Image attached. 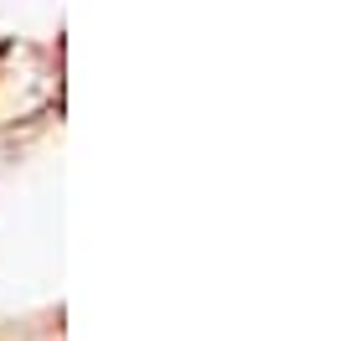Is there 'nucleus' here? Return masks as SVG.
<instances>
[{
	"label": "nucleus",
	"instance_id": "1",
	"mask_svg": "<svg viewBox=\"0 0 356 341\" xmlns=\"http://www.w3.org/2000/svg\"><path fill=\"white\" fill-rule=\"evenodd\" d=\"M57 93L52 63L36 47H10L0 63V125H21V119L42 114Z\"/></svg>",
	"mask_w": 356,
	"mask_h": 341
}]
</instances>
